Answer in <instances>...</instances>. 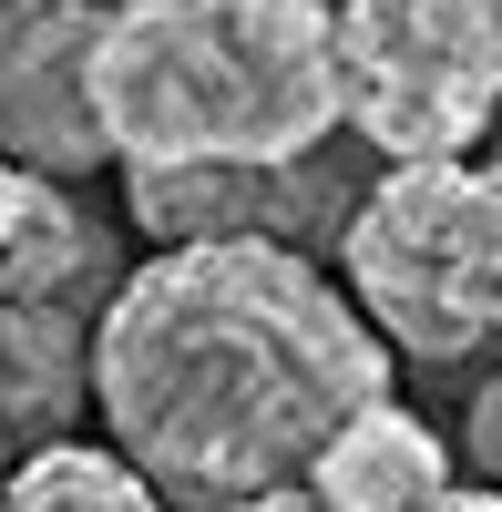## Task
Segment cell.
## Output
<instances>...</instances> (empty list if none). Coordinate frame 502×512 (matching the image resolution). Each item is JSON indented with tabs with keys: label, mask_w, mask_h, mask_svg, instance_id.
I'll use <instances>...</instances> for the list:
<instances>
[{
	"label": "cell",
	"mask_w": 502,
	"mask_h": 512,
	"mask_svg": "<svg viewBox=\"0 0 502 512\" xmlns=\"http://www.w3.org/2000/svg\"><path fill=\"white\" fill-rule=\"evenodd\" d=\"M380 390L390 338L308 246L277 236H195L123 267L82 369L103 441L164 492V512L298 482L308 451Z\"/></svg>",
	"instance_id": "1"
},
{
	"label": "cell",
	"mask_w": 502,
	"mask_h": 512,
	"mask_svg": "<svg viewBox=\"0 0 502 512\" xmlns=\"http://www.w3.org/2000/svg\"><path fill=\"white\" fill-rule=\"evenodd\" d=\"M93 113L113 164H287L339 134L328 0H103Z\"/></svg>",
	"instance_id": "2"
},
{
	"label": "cell",
	"mask_w": 502,
	"mask_h": 512,
	"mask_svg": "<svg viewBox=\"0 0 502 512\" xmlns=\"http://www.w3.org/2000/svg\"><path fill=\"white\" fill-rule=\"evenodd\" d=\"M339 287L410 359H472L502 338V154L380 164L339 226Z\"/></svg>",
	"instance_id": "3"
},
{
	"label": "cell",
	"mask_w": 502,
	"mask_h": 512,
	"mask_svg": "<svg viewBox=\"0 0 502 512\" xmlns=\"http://www.w3.org/2000/svg\"><path fill=\"white\" fill-rule=\"evenodd\" d=\"M339 134L380 164L472 154L502 123V0H339Z\"/></svg>",
	"instance_id": "4"
},
{
	"label": "cell",
	"mask_w": 502,
	"mask_h": 512,
	"mask_svg": "<svg viewBox=\"0 0 502 512\" xmlns=\"http://www.w3.org/2000/svg\"><path fill=\"white\" fill-rule=\"evenodd\" d=\"M113 277H123L113 236L72 205V185L31 175L11 267H0V431L11 441H52L72 420L82 369H93V318H103Z\"/></svg>",
	"instance_id": "5"
},
{
	"label": "cell",
	"mask_w": 502,
	"mask_h": 512,
	"mask_svg": "<svg viewBox=\"0 0 502 512\" xmlns=\"http://www.w3.org/2000/svg\"><path fill=\"white\" fill-rule=\"evenodd\" d=\"M380 175V154L359 134L308 144L287 164H123V216L154 246L195 236H277V246H339L359 185Z\"/></svg>",
	"instance_id": "6"
},
{
	"label": "cell",
	"mask_w": 502,
	"mask_h": 512,
	"mask_svg": "<svg viewBox=\"0 0 502 512\" xmlns=\"http://www.w3.org/2000/svg\"><path fill=\"white\" fill-rule=\"evenodd\" d=\"M93 41L103 0H0V154L41 185L103 175V113H93Z\"/></svg>",
	"instance_id": "7"
},
{
	"label": "cell",
	"mask_w": 502,
	"mask_h": 512,
	"mask_svg": "<svg viewBox=\"0 0 502 512\" xmlns=\"http://www.w3.org/2000/svg\"><path fill=\"white\" fill-rule=\"evenodd\" d=\"M298 482H308L328 512H421L431 492H451V451L431 441V420H410V410L380 390V400H359L339 431L308 451Z\"/></svg>",
	"instance_id": "8"
},
{
	"label": "cell",
	"mask_w": 502,
	"mask_h": 512,
	"mask_svg": "<svg viewBox=\"0 0 502 512\" xmlns=\"http://www.w3.org/2000/svg\"><path fill=\"white\" fill-rule=\"evenodd\" d=\"M0 512H164V492L123 461L113 441H31L0 461Z\"/></svg>",
	"instance_id": "9"
},
{
	"label": "cell",
	"mask_w": 502,
	"mask_h": 512,
	"mask_svg": "<svg viewBox=\"0 0 502 512\" xmlns=\"http://www.w3.org/2000/svg\"><path fill=\"white\" fill-rule=\"evenodd\" d=\"M462 451H472V472L482 482H502V369L472 390V420H462Z\"/></svg>",
	"instance_id": "10"
},
{
	"label": "cell",
	"mask_w": 502,
	"mask_h": 512,
	"mask_svg": "<svg viewBox=\"0 0 502 512\" xmlns=\"http://www.w3.org/2000/svg\"><path fill=\"white\" fill-rule=\"evenodd\" d=\"M21 205H31V175L0 154V267H11V236H21Z\"/></svg>",
	"instance_id": "11"
},
{
	"label": "cell",
	"mask_w": 502,
	"mask_h": 512,
	"mask_svg": "<svg viewBox=\"0 0 502 512\" xmlns=\"http://www.w3.org/2000/svg\"><path fill=\"white\" fill-rule=\"evenodd\" d=\"M216 512H328L308 482H277V492H246V502H216Z\"/></svg>",
	"instance_id": "12"
},
{
	"label": "cell",
	"mask_w": 502,
	"mask_h": 512,
	"mask_svg": "<svg viewBox=\"0 0 502 512\" xmlns=\"http://www.w3.org/2000/svg\"><path fill=\"white\" fill-rule=\"evenodd\" d=\"M421 512H502V482H451V492H431Z\"/></svg>",
	"instance_id": "13"
},
{
	"label": "cell",
	"mask_w": 502,
	"mask_h": 512,
	"mask_svg": "<svg viewBox=\"0 0 502 512\" xmlns=\"http://www.w3.org/2000/svg\"><path fill=\"white\" fill-rule=\"evenodd\" d=\"M0 461H11V431H0Z\"/></svg>",
	"instance_id": "14"
}]
</instances>
